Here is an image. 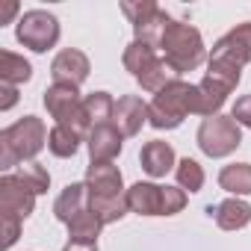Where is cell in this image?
Masks as SVG:
<instances>
[{
    "mask_svg": "<svg viewBox=\"0 0 251 251\" xmlns=\"http://www.w3.org/2000/svg\"><path fill=\"white\" fill-rule=\"evenodd\" d=\"M86 186H89V201H112L124 198V180L118 166L112 163H89L86 169Z\"/></svg>",
    "mask_w": 251,
    "mask_h": 251,
    "instance_id": "8fae6325",
    "label": "cell"
},
{
    "mask_svg": "<svg viewBox=\"0 0 251 251\" xmlns=\"http://www.w3.org/2000/svg\"><path fill=\"white\" fill-rule=\"evenodd\" d=\"M230 118L239 124V127H248V130H251V95L236 98V103H233V109H230Z\"/></svg>",
    "mask_w": 251,
    "mask_h": 251,
    "instance_id": "4316f807",
    "label": "cell"
},
{
    "mask_svg": "<svg viewBox=\"0 0 251 251\" xmlns=\"http://www.w3.org/2000/svg\"><path fill=\"white\" fill-rule=\"evenodd\" d=\"M127 204L133 213L139 216H163V204H166V186L157 183H133L127 189Z\"/></svg>",
    "mask_w": 251,
    "mask_h": 251,
    "instance_id": "9a60e30c",
    "label": "cell"
},
{
    "mask_svg": "<svg viewBox=\"0 0 251 251\" xmlns=\"http://www.w3.org/2000/svg\"><path fill=\"white\" fill-rule=\"evenodd\" d=\"M15 36L33 53H45V50H50L59 42V21L48 9H30V12H24L18 18Z\"/></svg>",
    "mask_w": 251,
    "mask_h": 251,
    "instance_id": "ba28073f",
    "label": "cell"
},
{
    "mask_svg": "<svg viewBox=\"0 0 251 251\" xmlns=\"http://www.w3.org/2000/svg\"><path fill=\"white\" fill-rule=\"evenodd\" d=\"M80 142H83V136H80L77 130L65 127V124H56V127L50 130V136H48V148H50V154L59 157V160L74 157L77 148H80Z\"/></svg>",
    "mask_w": 251,
    "mask_h": 251,
    "instance_id": "7402d4cb",
    "label": "cell"
},
{
    "mask_svg": "<svg viewBox=\"0 0 251 251\" xmlns=\"http://www.w3.org/2000/svg\"><path fill=\"white\" fill-rule=\"evenodd\" d=\"M148 121V103L139 95H121L112 109V124L121 136H136Z\"/></svg>",
    "mask_w": 251,
    "mask_h": 251,
    "instance_id": "7c38bea8",
    "label": "cell"
},
{
    "mask_svg": "<svg viewBox=\"0 0 251 251\" xmlns=\"http://www.w3.org/2000/svg\"><path fill=\"white\" fill-rule=\"evenodd\" d=\"M251 62V21L236 24L230 33H225L216 45L213 53L207 59V80L225 86L227 92L236 89L239 77H242V65Z\"/></svg>",
    "mask_w": 251,
    "mask_h": 251,
    "instance_id": "6da1fadb",
    "label": "cell"
},
{
    "mask_svg": "<svg viewBox=\"0 0 251 251\" xmlns=\"http://www.w3.org/2000/svg\"><path fill=\"white\" fill-rule=\"evenodd\" d=\"M189 112L198 115V86L175 77L148 103V124L157 130H175L183 124V118Z\"/></svg>",
    "mask_w": 251,
    "mask_h": 251,
    "instance_id": "3957f363",
    "label": "cell"
},
{
    "mask_svg": "<svg viewBox=\"0 0 251 251\" xmlns=\"http://www.w3.org/2000/svg\"><path fill=\"white\" fill-rule=\"evenodd\" d=\"M62 251H98V242H68Z\"/></svg>",
    "mask_w": 251,
    "mask_h": 251,
    "instance_id": "f546056e",
    "label": "cell"
},
{
    "mask_svg": "<svg viewBox=\"0 0 251 251\" xmlns=\"http://www.w3.org/2000/svg\"><path fill=\"white\" fill-rule=\"evenodd\" d=\"M121 62H124V68L136 77V83H139L145 92H154V95H157L163 86H169V83L175 80V77H172V68H169L166 59L157 53V48H151V45H145V42H136V39L124 48Z\"/></svg>",
    "mask_w": 251,
    "mask_h": 251,
    "instance_id": "5b68a950",
    "label": "cell"
},
{
    "mask_svg": "<svg viewBox=\"0 0 251 251\" xmlns=\"http://www.w3.org/2000/svg\"><path fill=\"white\" fill-rule=\"evenodd\" d=\"M160 50H163V59H166V65L172 68V74L195 71V68L207 59V48H204L201 33H198L192 24L175 21V18L169 21L166 33H163Z\"/></svg>",
    "mask_w": 251,
    "mask_h": 251,
    "instance_id": "277c9868",
    "label": "cell"
},
{
    "mask_svg": "<svg viewBox=\"0 0 251 251\" xmlns=\"http://www.w3.org/2000/svg\"><path fill=\"white\" fill-rule=\"evenodd\" d=\"M175 177H177V186H180L183 192H201V186H204V169H201V163L192 160V157H183V160L177 163Z\"/></svg>",
    "mask_w": 251,
    "mask_h": 251,
    "instance_id": "cb8c5ba5",
    "label": "cell"
},
{
    "mask_svg": "<svg viewBox=\"0 0 251 251\" xmlns=\"http://www.w3.org/2000/svg\"><path fill=\"white\" fill-rule=\"evenodd\" d=\"M89 71H92V62H89V56H86L83 50H77V48L59 50V53L53 56V62H50V77H53V83L80 86V83L89 77Z\"/></svg>",
    "mask_w": 251,
    "mask_h": 251,
    "instance_id": "4fadbf2b",
    "label": "cell"
},
{
    "mask_svg": "<svg viewBox=\"0 0 251 251\" xmlns=\"http://www.w3.org/2000/svg\"><path fill=\"white\" fill-rule=\"evenodd\" d=\"M48 136L50 133L45 127V121L36 115H24L15 124L3 127L0 130V169L9 172L15 166L33 163L48 145Z\"/></svg>",
    "mask_w": 251,
    "mask_h": 251,
    "instance_id": "7a4b0ae2",
    "label": "cell"
},
{
    "mask_svg": "<svg viewBox=\"0 0 251 251\" xmlns=\"http://www.w3.org/2000/svg\"><path fill=\"white\" fill-rule=\"evenodd\" d=\"M121 12L130 18L136 42H145L151 48H160L163 33L172 21V15L166 9H160L157 3H121Z\"/></svg>",
    "mask_w": 251,
    "mask_h": 251,
    "instance_id": "9c48e42d",
    "label": "cell"
},
{
    "mask_svg": "<svg viewBox=\"0 0 251 251\" xmlns=\"http://www.w3.org/2000/svg\"><path fill=\"white\" fill-rule=\"evenodd\" d=\"M12 15H18V3H15V0H6L3 9H0V27L9 24V21H12Z\"/></svg>",
    "mask_w": 251,
    "mask_h": 251,
    "instance_id": "f1b7e54d",
    "label": "cell"
},
{
    "mask_svg": "<svg viewBox=\"0 0 251 251\" xmlns=\"http://www.w3.org/2000/svg\"><path fill=\"white\" fill-rule=\"evenodd\" d=\"M219 186L233 198L251 195V163H230L219 172Z\"/></svg>",
    "mask_w": 251,
    "mask_h": 251,
    "instance_id": "d6986e66",
    "label": "cell"
},
{
    "mask_svg": "<svg viewBox=\"0 0 251 251\" xmlns=\"http://www.w3.org/2000/svg\"><path fill=\"white\" fill-rule=\"evenodd\" d=\"M36 207V195L21 183L18 175L0 177V222H24Z\"/></svg>",
    "mask_w": 251,
    "mask_h": 251,
    "instance_id": "30bf717a",
    "label": "cell"
},
{
    "mask_svg": "<svg viewBox=\"0 0 251 251\" xmlns=\"http://www.w3.org/2000/svg\"><path fill=\"white\" fill-rule=\"evenodd\" d=\"M139 163H142V169H145L151 177H166L172 169H177V166H175V148H172L169 142H163V139L145 142L142 151H139Z\"/></svg>",
    "mask_w": 251,
    "mask_h": 251,
    "instance_id": "2e32d148",
    "label": "cell"
},
{
    "mask_svg": "<svg viewBox=\"0 0 251 251\" xmlns=\"http://www.w3.org/2000/svg\"><path fill=\"white\" fill-rule=\"evenodd\" d=\"M100 227H103L100 219L92 210H86V213H80L77 219L68 222V242H98Z\"/></svg>",
    "mask_w": 251,
    "mask_h": 251,
    "instance_id": "603a6c76",
    "label": "cell"
},
{
    "mask_svg": "<svg viewBox=\"0 0 251 251\" xmlns=\"http://www.w3.org/2000/svg\"><path fill=\"white\" fill-rule=\"evenodd\" d=\"M124 136L115 130V124H98V127L89 130L86 136V145H89V160L92 163H112L118 154H121V142Z\"/></svg>",
    "mask_w": 251,
    "mask_h": 251,
    "instance_id": "5bb4252c",
    "label": "cell"
},
{
    "mask_svg": "<svg viewBox=\"0 0 251 251\" xmlns=\"http://www.w3.org/2000/svg\"><path fill=\"white\" fill-rule=\"evenodd\" d=\"M18 177H21V183L33 192V195H45L48 192V186H50V175H48V169L42 166V163H24V166H18V172H15Z\"/></svg>",
    "mask_w": 251,
    "mask_h": 251,
    "instance_id": "d4e9b609",
    "label": "cell"
},
{
    "mask_svg": "<svg viewBox=\"0 0 251 251\" xmlns=\"http://www.w3.org/2000/svg\"><path fill=\"white\" fill-rule=\"evenodd\" d=\"M195 142H198V148L207 157L219 160V157L233 154L242 145V130H239V124L230 115H222L219 112V115H210V118L201 121V127L195 133Z\"/></svg>",
    "mask_w": 251,
    "mask_h": 251,
    "instance_id": "8992f818",
    "label": "cell"
},
{
    "mask_svg": "<svg viewBox=\"0 0 251 251\" xmlns=\"http://www.w3.org/2000/svg\"><path fill=\"white\" fill-rule=\"evenodd\" d=\"M112 109H115V100H112L109 92H92V95L83 98V112H86V121H89V130L98 127V124H109Z\"/></svg>",
    "mask_w": 251,
    "mask_h": 251,
    "instance_id": "ffe728a7",
    "label": "cell"
},
{
    "mask_svg": "<svg viewBox=\"0 0 251 251\" xmlns=\"http://www.w3.org/2000/svg\"><path fill=\"white\" fill-rule=\"evenodd\" d=\"M33 77V65L12 53V50H0V83H9V86H18V83H27Z\"/></svg>",
    "mask_w": 251,
    "mask_h": 251,
    "instance_id": "44dd1931",
    "label": "cell"
},
{
    "mask_svg": "<svg viewBox=\"0 0 251 251\" xmlns=\"http://www.w3.org/2000/svg\"><path fill=\"white\" fill-rule=\"evenodd\" d=\"M45 106L50 112V118H56V124L77 130L80 136H89V121L83 112V98L77 92V86L71 83H53L45 89Z\"/></svg>",
    "mask_w": 251,
    "mask_h": 251,
    "instance_id": "52a82bcc",
    "label": "cell"
},
{
    "mask_svg": "<svg viewBox=\"0 0 251 251\" xmlns=\"http://www.w3.org/2000/svg\"><path fill=\"white\" fill-rule=\"evenodd\" d=\"M86 210H89V186L86 183H68L59 192V198L53 201V216L62 225H68L71 219H77Z\"/></svg>",
    "mask_w": 251,
    "mask_h": 251,
    "instance_id": "e0dca14e",
    "label": "cell"
},
{
    "mask_svg": "<svg viewBox=\"0 0 251 251\" xmlns=\"http://www.w3.org/2000/svg\"><path fill=\"white\" fill-rule=\"evenodd\" d=\"M186 207V192L180 186H166V204H163V216H175Z\"/></svg>",
    "mask_w": 251,
    "mask_h": 251,
    "instance_id": "484cf974",
    "label": "cell"
},
{
    "mask_svg": "<svg viewBox=\"0 0 251 251\" xmlns=\"http://www.w3.org/2000/svg\"><path fill=\"white\" fill-rule=\"evenodd\" d=\"M210 216H216V225L222 230H239L251 222V204L242 198H225L222 204L210 207Z\"/></svg>",
    "mask_w": 251,
    "mask_h": 251,
    "instance_id": "ac0fdd59",
    "label": "cell"
},
{
    "mask_svg": "<svg viewBox=\"0 0 251 251\" xmlns=\"http://www.w3.org/2000/svg\"><path fill=\"white\" fill-rule=\"evenodd\" d=\"M0 112H6L18 103V86H9V83H0Z\"/></svg>",
    "mask_w": 251,
    "mask_h": 251,
    "instance_id": "83f0119b",
    "label": "cell"
}]
</instances>
